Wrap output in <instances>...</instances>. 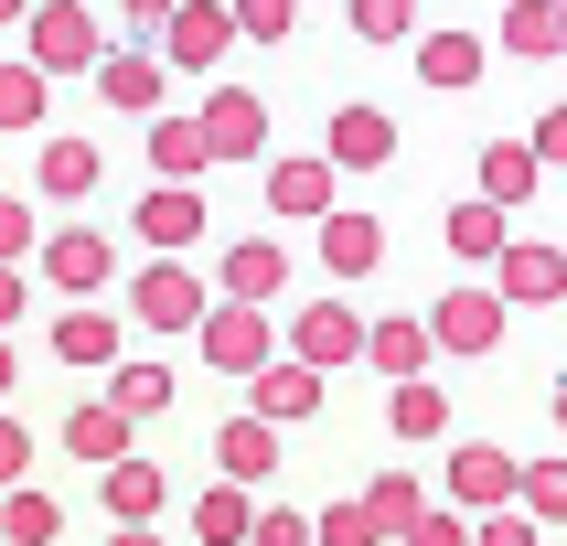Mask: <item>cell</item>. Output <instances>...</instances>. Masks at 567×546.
I'll use <instances>...</instances> for the list:
<instances>
[{"mask_svg":"<svg viewBox=\"0 0 567 546\" xmlns=\"http://www.w3.org/2000/svg\"><path fill=\"white\" fill-rule=\"evenodd\" d=\"M96 54H107V22H96V11H75V0L22 11V64L43 86H54V75H96Z\"/></svg>","mask_w":567,"mask_h":546,"instance_id":"1","label":"cell"},{"mask_svg":"<svg viewBox=\"0 0 567 546\" xmlns=\"http://www.w3.org/2000/svg\"><path fill=\"white\" fill-rule=\"evenodd\" d=\"M450 514H461V525L514 514V450L504 440H450Z\"/></svg>","mask_w":567,"mask_h":546,"instance_id":"2","label":"cell"},{"mask_svg":"<svg viewBox=\"0 0 567 546\" xmlns=\"http://www.w3.org/2000/svg\"><path fill=\"white\" fill-rule=\"evenodd\" d=\"M567 289V247H546V236H504V257H493V311H546Z\"/></svg>","mask_w":567,"mask_h":546,"instance_id":"3","label":"cell"},{"mask_svg":"<svg viewBox=\"0 0 567 546\" xmlns=\"http://www.w3.org/2000/svg\"><path fill=\"white\" fill-rule=\"evenodd\" d=\"M32 257H43V279H54L64 300H96V289L118 279V236H107V225H54Z\"/></svg>","mask_w":567,"mask_h":546,"instance_id":"4","label":"cell"},{"mask_svg":"<svg viewBox=\"0 0 567 546\" xmlns=\"http://www.w3.org/2000/svg\"><path fill=\"white\" fill-rule=\"evenodd\" d=\"M353 353H364V311H353V300L289 311V364H300V375H332V364H353Z\"/></svg>","mask_w":567,"mask_h":546,"instance_id":"5","label":"cell"},{"mask_svg":"<svg viewBox=\"0 0 567 546\" xmlns=\"http://www.w3.org/2000/svg\"><path fill=\"white\" fill-rule=\"evenodd\" d=\"M193 140H204V161H257L268 151V96L257 86H215L204 119H193Z\"/></svg>","mask_w":567,"mask_h":546,"instance_id":"6","label":"cell"},{"mask_svg":"<svg viewBox=\"0 0 567 546\" xmlns=\"http://www.w3.org/2000/svg\"><path fill=\"white\" fill-rule=\"evenodd\" d=\"M128 311L151 321V332H193V321L215 311V289L193 279L183 257H151V268H140V289H128Z\"/></svg>","mask_w":567,"mask_h":546,"instance_id":"7","label":"cell"},{"mask_svg":"<svg viewBox=\"0 0 567 546\" xmlns=\"http://www.w3.org/2000/svg\"><path fill=\"white\" fill-rule=\"evenodd\" d=\"M385 161H396V119H385V107H364V96H353V107H332V140H321V172L343 183V172H385Z\"/></svg>","mask_w":567,"mask_h":546,"instance_id":"8","label":"cell"},{"mask_svg":"<svg viewBox=\"0 0 567 546\" xmlns=\"http://www.w3.org/2000/svg\"><path fill=\"white\" fill-rule=\"evenodd\" d=\"M193 343H204V364H215V375L247 385L257 364H268V343H279V332H268V311H236V300H225V311L193 321Z\"/></svg>","mask_w":567,"mask_h":546,"instance_id":"9","label":"cell"},{"mask_svg":"<svg viewBox=\"0 0 567 546\" xmlns=\"http://www.w3.org/2000/svg\"><path fill=\"white\" fill-rule=\"evenodd\" d=\"M417 332H429V353H493L504 343V311H493V289H450Z\"/></svg>","mask_w":567,"mask_h":546,"instance_id":"10","label":"cell"},{"mask_svg":"<svg viewBox=\"0 0 567 546\" xmlns=\"http://www.w3.org/2000/svg\"><path fill=\"white\" fill-rule=\"evenodd\" d=\"M247 418H257V429H289V418H321V375H300L289 353H268V364L247 375Z\"/></svg>","mask_w":567,"mask_h":546,"instance_id":"11","label":"cell"},{"mask_svg":"<svg viewBox=\"0 0 567 546\" xmlns=\"http://www.w3.org/2000/svg\"><path fill=\"white\" fill-rule=\"evenodd\" d=\"M279 289H289V247L279 236H236V247H225V300H236V311H268Z\"/></svg>","mask_w":567,"mask_h":546,"instance_id":"12","label":"cell"},{"mask_svg":"<svg viewBox=\"0 0 567 546\" xmlns=\"http://www.w3.org/2000/svg\"><path fill=\"white\" fill-rule=\"evenodd\" d=\"M161 32H172V43H161L151 64H225V43H236V22H225L215 0H172Z\"/></svg>","mask_w":567,"mask_h":546,"instance_id":"13","label":"cell"},{"mask_svg":"<svg viewBox=\"0 0 567 546\" xmlns=\"http://www.w3.org/2000/svg\"><path fill=\"white\" fill-rule=\"evenodd\" d=\"M140 247H151V257H183V247H204V193H172V183H151V193H140Z\"/></svg>","mask_w":567,"mask_h":546,"instance_id":"14","label":"cell"},{"mask_svg":"<svg viewBox=\"0 0 567 546\" xmlns=\"http://www.w3.org/2000/svg\"><path fill=\"white\" fill-rule=\"evenodd\" d=\"M96 172H107V161H96V140H75V128H54V140L32 151V193H54V204H86Z\"/></svg>","mask_w":567,"mask_h":546,"instance_id":"15","label":"cell"},{"mask_svg":"<svg viewBox=\"0 0 567 546\" xmlns=\"http://www.w3.org/2000/svg\"><path fill=\"white\" fill-rule=\"evenodd\" d=\"M268 215H289V225H321V215H332V172H321V151L268 161Z\"/></svg>","mask_w":567,"mask_h":546,"instance_id":"16","label":"cell"},{"mask_svg":"<svg viewBox=\"0 0 567 546\" xmlns=\"http://www.w3.org/2000/svg\"><path fill=\"white\" fill-rule=\"evenodd\" d=\"M536 151H525V140H482V193L472 204H493V215H525V204H536Z\"/></svg>","mask_w":567,"mask_h":546,"instance_id":"17","label":"cell"},{"mask_svg":"<svg viewBox=\"0 0 567 546\" xmlns=\"http://www.w3.org/2000/svg\"><path fill=\"white\" fill-rule=\"evenodd\" d=\"M96 493H107V514H118V525H151V514L172 504V472L128 450V461H107V472H96Z\"/></svg>","mask_w":567,"mask_h":546,"instance_id":"18","label":"cell"},{"mask_svg":"<svg viewBox=\"0 0 567 546\" xmlns=\"http://www.w3.org/2000/svg\"><path fill=\"white\" fill-rule=\"evenodd\" d=\"M311 236H321V268H332V279H364V268L385 257V225L375 215H343V204H332Z\"/></svg>","mask_w":567,"mask_h":546,"instance_id":"19","label":"cell"},{"mask_svg":"<svg viewBox=\"0 0 567 546\" xmlns=\"http://www.w3.org/2000/svg\"><path fill=\"white\" fill-rule=\"evenodd\" d=\"M54 364H96V375H107V364H118V311H107V300H75V311L54 321Z\"/></svg>","mask_w":567,"mask_h":546,"instance_id":"20","label":"cell"},{"mask_svg":"<svg viewBox=\"0 0 567 546\" xmlns=\"http://www.w3.org/2000/svg\"><path fill=\"white\" fill-rule=\"evenodd\" d=\"M215 472L236 482V493H257V482L279 472V429H257V418H225V429H215Z\"/></svg>","mask_w":567,"mask_h":546,"instance_id":"21","label":"cell"},{"mask_svg":"<svg viewBox=\"0 0 567 546\" xmlns=\"http://www.w3.org/2000/svg\"><path fill=\"white\" fill-rule=\"evenodd\" d=\"M353 364H375L385 385H417V364H429V332H417L408 311H385V321H364V353Z\"/></svg>","mask_w":567,"mask_h":546,"instance_id":"22","label":"cell"},{"mask_svg":"<svg viewBox=\"0 0 567 546\" xmlns=\"http://www.w3.org/2000/svg\"><path fill=\"white\" fill-rule=\"evenodd\" d=\"M472 75H482V32H461V22H450V32H417V86L461 96Z\"/></svg>","mask_w":567,"mask_h":546,"instance_id":"23","label":"cell"},{"mask_svg":"<svg viewBox=\"0 0 567 546\" xmlns=\"http://www.w3.org/2000/svg\"><path fill=\"white\" fill-rule=\"evenodd\" d=\"M172 396H183V385H172V364H151V353H118V364H107V408L118 418H161Z\"/></svg>","mask_w":567,"mask_h":546,"instance_id":"24","label":"cell"},{"mask_svg":"<svg viewBox=\"0 0 567 546\" xmlns=\"http://www.w3.org/2000/svg\"><path fill=\"white\" fill-rule=\"evenodd\" d=\"M96 96L118 119H161V64L151 54H96Z\"/></svg>","mask_w":567,"mask_h":546,"instance_id":"25","label":"cell"},{"mask_svg":"<svg viewBox=\"0 0 567 546\" xmlns=\"http://www.w3.org/2000/svg\"><path fill=\"white\" fill-rule=\"evenodd\" d=\"M385 440H450V385H385Z\"/></svg>","mask_w":567,"mask_h":546,"instance_id":"26","label":"cell"},{"mask_svg":"<svg viewBox=\"0 0 567 546\" xmlns=\"http://www.w3.org/2000/svg\"><path fill=\"white\" fill-rule=\"evenodd\" d=\"M54 536H64V504L43 482H11L0 493V546H54Z\"/></svg>","mask_w":567,"mask_h":546,"instance_id":"27","label":"cell"},{"mask_svg":"<svg viewBox=\"0 0 567 546\" xmlns=\"http://www.w3.org/2000/svg\"><path fill=\"white\" fill-rule=\"evenodd\" d=\"M247 525H257V493H236V482L193 493V546H247Z\"/></svg>","mask_w":567,"mask_h":546,"instance_id":"28","label":"cell"},{"mask_svg":"<svg viewBox=\"0 0 567 546\" xmlns=\"http://www.w3.org/2000/svg\"><path fill=\"white\" fill-rule=\"evenodd\" d=\"M514 514H525L536 536L567 514V461H557V450H546V461H514Z\"/></svg>","mask_w":567,"mask_h":546,"instance_id":"29","label":"cell"},{"mask_svg":"<svg viewBox=\"0 0 567 546\" xmlns=\"http://www.w3.org/2000/svg\"><path fill=\"white\" fill-rule=\"evenodd\" d=\"M64 450H75V461H96V472H107V461H128V418L107 408V396H96V408H75V418H64Z\"/></svg>","mask_w":567,"mask_h":546,"instance_id":"30","label":"cell"},{"mask_svg":"<svg viewBox=\"0 0 567 546\" xmlns=\"http://www.w3.org/2000/svg\"><path fill=\"white\" fill-rule=\"evenodd\" d=\"M353 514H364L375 536H408V525H417V514H429V504H417V482H408V472H375V482H364V504H353Z\"/></svg>","mask_w":567,"mask_h":546,"instance_id":"31","label":"cell"},{"mask_svg":"<svg viewBox=\"0 0 567 546\" xmlns=\"http://www.w3.org/2000/svg\"><path fill=\"white\" fill-rule=\"evenodd\" d=\"M151 172L172 193H193V172H204V140H193V119H151Z\"/></svg>","mask_w":567,"mask_h":546,"instance_id":"32","label":"cell"},{"mask_svg":"<svg viewBox=\"0 0 567 546\" xmlns=\"http://www.w3.org/2000/svg\"><path fill=\"white\" fill-rule=\"evenodd\" d=\"M557 43H567V11H546V0H525V11H504V54H557Z\"/></svg>","mask_w":567,"mask_h":546,"instance_id":"33","label":"cell"},{"mask_svg":"<svg viewBox=\"0 0 567 546\" xmlns=\"http://www.w3.org/2000/svg\"><path fill=\"white\" fill-rule=\"evenodd\" d=\"M43 107H54V86L32 64H0V128H43Z\"/></svg>","mask_w":567,"mask_h":546,"instance_id":"34","label":"cell"},{"mask_svg":"<svg viewBox=\"0 0 567 546\" xmlns=\"http://www.w3.org/2000/svg\"><path fill=\"white\" fill-rule=\"evenodd\" d=\"M504 236L514 225L493 215V204H461V215H450V257H504Z\"/></svg>","mask_w":567,"mask_h":546,"instance_id":"35","label":"cell"},{"mask_svg":"<svg viewBox=\"0 0 567 546\" xmlns=\"http://www.w3.org/2000/svg\"><path fill=\"white\" fill-rule=\"evenodd\" d=\"M353 32L364 43H417V11L408 0H353Z\"/></svg>","mask_w":567,"mask_h":546,"instance_id":"36","label":"cell"},{"mask_svg":"<svg viewBox=\"0 0 567 546\" xmlns=\"http://www.w3.org/2000/svg\"><path fill=\"white\" fill-rule=\"evenodd\" d=\"M32 247H43V225H32V204H22V193H0V268H22Z\"/></svg>","mask_w":567,"mask_h":546,"instance_id":"37","label":"cell"},{"mask_svg":"<svg viewBox=\"0 0 567 546\" xmlns=\"http://www.w3.org/2000/svg\"><path fill=\"white\" fill-rule=\"evenodd\" d=\"M247 546H311V514H300V504H257Z\"/></svg>","mask_w":567,"mask_h":546,"instance_id":"38","label":"cell"},{"mask_svg":"<svg viewBox=\"0 0 567 546\" xmlns=\"http://www.w3.org/2000/svg\"><path fill=\"white\" fill-rule=\"evenodd\" d=\"M311 546H385V536H375L353 504H321V514H311Z\"/></svg>","mask_w":567,"mask_h":546,"instance_id":"39","label":"cell"},{"mask_svg":"<svg viewBox=\"0 0 567 546\" xmlns=\"http://www.w3.org/2000/svg\"><path fill=\"white\" fill-rule=\"evenodd\" d=\"M225 22L247 32V43H279V32L300 22V11H289V0H247V11H225Z\"/></svg>","mask_w":567,"mask_h":546,"instance_id":"40","label":"cell"},{"mask_svg":"<svg viewBox=\"0 0 567 546\" xmlns=\"http://www.w3.org/2000/svg\"><path fill=\"white\" fill-rule=\"evenodd\" d=\"M11 482H32V429L0 408V493H11Z\"/></svg>","mask_w":567,"mask_h":546,"instance_id":"41","label":"cell"},{"mask_svg":"<svg viewBox=\"0 0 567 546\" xmlns=\"http://www.w3.org/2000/svg\"><path fill=\"white\" fill-rule=\"evenodd\" d=\"M396 546H472V525H461V514H417Z\"/></svg>","mask_w":567,"mask_h":546,"instance_id":"42","label":"cell"},{"mask_svg":"<svg viewBox=\"0 0 567 546\" xmlns=\"http://www.w3.org/2000/svg\"><path fill=\"white\" fill-rule=\"evenodd\" d=\"M472 546H536V525H525V514H482Z\"/></svg>","mask_w":567,"mask_h":546,"instance_id":"43","label":"cell"},{"mask_svg":"<svg viewBox=\"0 0 567 546\" xmlns=\"http://www.w3.org/2000/svg\"><path fill=\"white\" fill-rule=\"evenodd\" d=\"M525 151H536V172H546V161H567V107H546V119H536V140H525Z\"/></svg>","mask_w":567,"mask_h":546,"instance_id":"44","label":"cell"},{"mask_svg":"<svg viewBox=\"0 0 567 546\" xmlns=\"http://www.w3.org/2000/svg\"><path fill=\"white\" fill-rule=\"evenodd\" d=\"M32 311V289H22V268H0V343H11V321Z\"/></svg>","mask_w":567,"mask_h":546,"instance_id":"45","label":"cell"},{"mask_svg":"<svg viewBox=\"0 0 567 546\" xmlns=\"http://www.w3.org/2000/svg\"><path fill=\"white\" fill-rule=\"evenodd\" d=\"M107 546H161V525H118V536H107Z\"/></svg>","mask_w":567,"mask_h":546,"instance_id":"46","label":"cell"},{"mask_svg":"<svg viewBox=\"0 0 567 546\" xmlns=\"http://www.w3.org/2000/svg\"><path fill=\"white\" fill-rule=\"evenodd\" d=\"M11 385H22V353H11V343H0V396H11Z\"/></svg>","mask_w":567,"mask_h":546,"instance_id":"47","label":"cell"}]
</instances>
